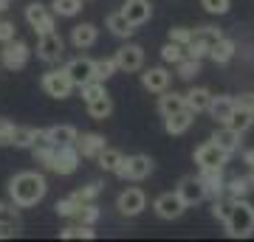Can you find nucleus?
Returning <instances> with one entry per match:
<instances>
[{
	"label": "nucleus",
	"mask_w": 254,
	"mask_h": 242,
	"mask_svg": "<svg viewBox=\"0 0 254 242\" xmlns=\"http://www.w3.org/2000/svg\"><path fill=\"white\" fill-rule=\"evenodd\" d=\"M48 192V180L40 172H17L9 180V197L17 208H31L40 200L46 197Z\"/></svg>",
	"instance_id": "nucleus-1"
},
{
	"label": "nucleus",
	"mask_w": 254,
	"mask_h": 242,
	"mask_svg": "<svg viewBox=\"0 0 254 242\" xmlns=\"http://www.w3.org/2000/svg\"><path fill=\"white\" fill-rule=\"evenodd\" d=\"M223 225H226V234L232 240H246V237H252L254 234V206L246 197L235 200V206H232V211H229Z\"/></svg>",
	"instance_id": "nucleus-2"
},
{
	"label": "nucleus",
	"mask_w": 254,
	"mask_h": 242,
	"mask_svg": "<svg viewBox=\"0 0 254 242\" xmlns=\"http://www.w3.org/2000/svg\"><path fill=\"white\" fill-rule=\"evenodd\" d=\"M153 169H155V163L150 155H130V158H125L119 163V169L113 175L122 180H144L153 175Z\"/></svg>",
	"instance_id": "nucleus-3"
},
{
	"label": "nucleus",
	"mask_w": 254,
	"mask_h": 242,
	"mask_svg": "<svg viewBox=\"0 0 254 242\" xmlns=\"http://www.w3.org/2000/svg\"><path fill=\"white\" fill-rule=\"evenodd\" d=\"M28 56H31V48H28L23 40H9V43H3V51H0V62L3 68H9V71H23L28 65Z\"/></svg>",
	"instance_id": "nucleus-4"
},
{
	"label": "nucleus",
	"mask_w": 254,
	"mask_h": 242,
	"mask_svg": "<svg viewBox=\"0 0 254 242\" xmlns=\"http://www.w3.org/2000/svg\"><path fill=\"white\" fill-rule=\"evenodd\" d=\"M40 88L46 90L51 99H68V96L73 93V82H71V76L65 73V68H60V71L43 73V79H40Z\"/></svg>",
	"instance_id": "nucleus-5"
},
{
	"label": "nucleus",
	"mask_w": 254,
	"mask_h": 242,
	"mask_svg": "<svg viewBox=\"0 0 254 242\" xmlns=\"http://www.w3.org/2000/svg\"><path fill=\"white\" fill-rule=\"evenodd\" d=\"M113 59H116V68L122 73H136L144 68V48L136 43H127L113 54Z\"/></svg>",
	"instance_id": "nucleus-6"
},
{
	"label": "nucleus",
	"mask_w": 254,
	"mask_h": 242,
	"mask_svg": "<svg viewBox=\"0 0 254 242\" xmlns=\"http://www.w3.org/2000/svg\"><path fill=\"white\" fill-rule=\"evenodd\" d=\"M65 54V40L57 31H46V34H40V40H37V56L43 59V62L54 65L60 62Z\"/></svg>",
	"instance_id": "nucleus-7"
},
{
	"label": "nucleus",
	"mask_w": 254,
	"mask_h": 242,
	"mask_svg": "<svg viewBox=\"0 0 254 242\" xmlns=\"http://www.w3.org/2000/svg\"><path fill=\"white\" fill-rule=\"evenodd\" d=\"M79 161H82V155L73 144L71 146H54V158H51L48 169L57 172V175H73L79 169Z\"/></svg>",
	"instance_id": "nucleus-8"
},
{
	"label": "nucleus",
	"mask_w": 254,
	"mask_h": 242,
	"mask_svg": "<svg viewBox=\"0 0 254 242\" xmlns=\"http://www.w3.org/2000/svg\"><path fill=\"white\" fill-rule=\"evenodd\" d=\"M195 163H198V169H212V166H226V161L232 158V155L226 152V149H220L218 144L209 138L206 144H200L198 149H195Z\"/></svg>",
	"instance_id": "nucleus-9"
},
{
	"label": "nucleus",
	"mask_w": 254,
	"mask_h": 242,
	"mask_svg": "<svg viewBox=\"0 0 254 242\" xmlns=\"http://www.w3.org/2000/svg\"><path fill=\"white\" fill-rule=\"evenodd\" d=\"M26 23L34 28L37 34H46V31H54L57 14L54 11H48L46 3H28L26 6Z\"/></svg>",
	"instance_id": "nucleus-10"
},
{
	"label": "nucleus",
	"mask_w": 254,
	"mask_h": 242,
	"mask_svg": "<svg viewBox=\"0 0 254 242\" xmlns=\"http://www.w3.org/2000/svg\"><path fill=\"white\" fill-rule=\"evenodd\" d=\"M175 192H178V197L184 200V206L187 208L198 206V203L206 200V189H203V180H200L198 175H187V178H181L178 180V186H175Z\"/></svg>",
	"instance_id": "nucleus-11"
},
{
	"label": "nucleus",
	"mask_w": 254,
	"mask_h": 242,
	"mask_svg": "<svg viewBox=\"0 0 254 242\" xmlns=\"http://www.w3.org/2000/svg\"><path fill=\"white\" fill-rule=\"evenodd\" d=\"M116 208H119L122 217H138L147 208V194L138 186H130V189H125V192L119 194Z\"/></svg>",
	"instance_id": "nucleus-12"
},
{
	"label": "nucleus",
	"mask_w": 254,
	"mask_h": 242,
	"mask_svg": "<svg viewBox=\"0 0 254 242\" xmlns=\"http://www.w3.org/2000/svg\"><path fill=\"white\" fill-rule=\"evenodd\" d=\"M155 214L161 217V220H178V217L187 211V206H184V200L178 197V192H164V194H158L153 203Z\"/></svg>",
	"instance_id": "nucleus-13"
},
{
	"label": "nucleus",
	"mask_w": 254,
	"mask_h": 242,
	"mask_svg": "<svg viewBox=\"0 0 254 242\" xmlns=\"http://www.w3.org/2000/svg\"><path fill=\"white\" fill-rule=\"evenodd\" d=\"M206 189V200H215L220 194H226V178H223V166H212V169H200L198 175Z\"/></svg>",
	"instance_id": "nucleus-14"
},
{
	"label": "nucleus",
	"mask_w": 254,
	"mask_h": 242,
	"mask_svg": "<svg viewBox=\"0 0 254 242\" xmlns=\"http://www.w3.org/2000/svg\"><path fill=\"white\" fill-rule=\"evenodd\" d=\"M65 73L71 76L73 88H82V85H88V82L93 79V59L76 56V59H71V62L65 65Z\"/></svg>",
	"instance_id": "nucleus-15"
},
{
	"label": "nucleus",
	"mask_w": 254,
	"mask_h": 242,
	"mask_svg": "<svg viewBox=\"0 0 254 242\" xmlns=\"http://www.w3.org/2000/svg\"><path fill=\"white\" fill-rule=\"evenodd\" d=\"M122 14L138 28V26H144L147 20L153 17V3H150V0H125Z\"/></svg>",
	"instance_id": "nucleus-16"
},
{
	"label": "nucleus",
	"mask_w": 254,
	"mask_h": 242,
	"mask_svg": "<svg viewBox=\"0 0 254 242\" xmlns=\"http://www.w3.org/2000/svg\"><path fill=\"white\" fill-rule=\"evenodd\" d=\"M99 40V28L93 23H79V26L71 28V45L76 51H85V48H93Z\"/></svg>",
	"instance_id": "nucleus-17"
},
{
	"label": "nucleus",
	"mask_w": 254,
	"mask_h": 242,
	"mask_svg": "<svg viewBox=\"0 0 254 242\" xmlns=\"http://www.w3.org/2000/svg\"><path fill=\"white\" fill-rule=\"evenodd\" d=\"M73 146L79 149L82 158H93V161H96V155L108 146V141H105V135H102V133H82Z\"/></svg>",
	"instance_id": "nucleus-18"
},
{
	"label": "nucleus",
	"mask_w": 254,
	"mask_h": 242,
	"mask_svg": "<svg viewBox=\"0 0 254 242\" xmlns=\"http://www.w3.org/2000/svg\"><path fill=\"white\" fill-rule=\"evenodd\" d=\"M170 79H173V73L167 71V68H147L141 73V85L150 93H164V90L170 88Z\"/></svg>",
	"instance_id": "nucleus-19"
},
{
	"label": "nucleus",
	"mask_w": 254,
	"mask_h": 242,
	"mask_svg": "<svg viewBox=\"0 0 254 242\" xmlns=\"http://www.w3.org/2000/svg\"><path fill=\"white\" fill-rule=\"evenodd\" d=\"M76 138H79V133L71 124H54L46 130V144H51V146H71V144H76Z\"/></svg>",
	"instance_id": "nucleus-20"
},
{
	"label": "nucleus",
	"mask_w": 254,
	"mask_h": 242,
	"mask_svg": "<svg viewBox=\"0 0 254 242\" xmlns=\"http://www.w3.org/2000/svg\"><path fill=\"white\" fill-rule=\"evenodd\" d=\"M237 54V43L235 40H229V37H220L218 43H212V48H209V59L215 65H226L232 62Z\"/></svg>",
	"instance_id": "nucleus-21"
},
{
	"label": "nucleus",
	"mask_w": 254,
	"mask_h": 242,
	"mask_svg": "<svg viewBox=\"0 0 254 242\" xmlns=\"http://www.w3.org/2000/svg\"><path fill=\"white\" fill-rule=\"evenodd\" d=\"M235 96H212V101H209V116L215 118L218 124H226L229 121V116L235 113Z\"/></svg>",
	"instance_id": "nucleus-22"
},
{
	"label": "nucleus",
	"mask_w": 254,
	"mask_h": 242,
	"mask_svg": "<svg viewBox=\"0 0 254 242\" xmlns=\"http://www.w3.org/2000/svg\"><path fill=\"white\" fill-rule=\"evenodd\" d=\"M192 121H195V113L184 107V110H178V113L164 118V130H167L170 135H184L192 127Z\"/></svg>",
	"instance_id": "nucleus-23"
},
{
	"label": "nucleus",
	"mask_w": 254,
	"mask_h": 242,
	"mask_svg": "<svg viewBox=\"0 0 254 242\" xmlns=\"http://www.w3.org/2000/svg\"><path fill=\"white\" fill-rule=\"evenodd\" d=\"M212 141L218 144L220 149H226L229 155H235L237 149H240V133L237 130H232L229 124H220L215 133H212Z\"/></svg>",
	"instance_id": "nucleus-24"
},
{
	"label": "nucleus",
	"mask_w": 254,
	"mask_h": 242,
	"mask_svg": "<svg viewBox=\"0 0 254 242\" xmlns=\"http://www.w3.org/2000/svg\"><path fill=\"white\" fill-rule=\"evenodd\" d=\"M46 141V130H34V127H14V141L11 146H20V149H31L34 144Z\"/></svg>",
	"instance_id": "nucleus-25"
},
{
	"label": "nucleus",
	"mask_w": 254,
	"mask_h": 242,
	"mask_svg": "<svg viewBox=\"0 0 254 242\" xmlns=\"http://www.w3.org/2000/svg\"><path fill=\"white\" fill-rule=\"evenodd\" d=\"M105 26L110 28V34H113V37H122V40H130V37H133V31H136V26H133V23L122 14V9L110 11L108 20H105Z\"/></svg>",
	"instance_id": "nucleus-26"
},
{
	"label": "nucleus",
	"mask_w": 254,
	"mask_h": 242,
	"mask_svg": "<svg viewBox=\"0 0 254 242\" xmlns=\"http://www.w3.org/2000/svg\"><path fill=\"white\" fill-rule=\"evenodd\" d=\"M184 101H187V110H192L195 116L198 113H206L209 110V101H212V93L206 88H190L184 93Z\"/></svg>",
	"instance_id": "nucleus-27"
},
{
	"label": "nucleus",
	"mask_w": 254,
	"mask_h": 242,
	"mask_svg": "<svg viewBox=\"0 0 254 242\" xmlns=\"http://www.w3.org/2000/svg\"><path fill=\"white\" fill-rule=\"evenodd\" d=\"M187 107V101H184V93H175V90H164V93H158V113H161L164 118L173 116V113H178V110Z\"/></svg>",
	"instance_id": "nucleus-28"
},
{
	"label": "nucleus",
	"mask_w": 254,
	"mask_h": 242,
	"mask_svg": "<svg viewBox=\"0 0 254 242\" xmlns=\"http://www.w3.org/2000/svg\"><path fill=\"white\" fill-rule=\"evenodd\" d=\"M85 107H88V116H91V118L105 121V118H110V113H113V99L105 93V96H99V99L85 101Z\"/></svg>",
	"instance_id": "nucleus-29"
},
{
	"label": "nucleus",
	"mask_w": 254,
	"mask_h": 242,
	"mask_svg": "<svg viewBox=\"0 0 254 242\" xmlns=\"http://www.w3.org/2000/svg\"><path fill=\"white\" fill-rule=\"evenodd\" d=\"M232 130H237V133L243 135V133H249L252 130V124H254V110H246V107H235V113L229 116V121H226Z\"/></svg>",
	"instance_id": "nucleus-30"
},
{
	"label": "nucleus",
	"mask_w": 254,
	"mask_h": 242,
	"mask_svg": "<svg viewBox=\"0 0 254 242\" xmlns=\"http://www.w3.org/2000/svg\"><path fill=\"white\" fill-rule=\"evenodd\" d=\"M122 161H125V155L119 152V149H113V146H105V149L96 155V163H99V169H105V172H116Z\"/></svg>",
	"instance_id": "nucleus-31"
},
{
	"label": "nucleus",
	"mask_w": 254,
	"mask_h": 242,
	"mask_svg": "<svg viewBox=\"0 0 254 242\" xmlns=\"http://www.w3.org/2000/svg\"><path fill=\"white\" fill-rule=\"evenodd\" d=\"M82 3L85 0H54L51 3V11H54L57 17H76L82 11Z\"/></svg>",
	"instance_id": "nucleus-32"
},
{
	"label": "nucleus",
	"mask_w": 254,
	"mask_h": 242,
	"mask_svg": "<svg viewBox=\"0 0 254 242\" xmlns=\"http://www.w3.org/2000/svg\"><path fill=\"white\" fill-rule=\"evenodd\" d=\"M116 71L119 68H116V59H113V56H108V59H93V79L108 82Z\"/></svg>",
	"instance_id": "nucleus-33"
},
{
	"label": "nucleus",
	"mask_w": 254,
	"mask_h": 242,
	"mask_svg": "<svg viewBox=\"0 0 254 242\" xmlns=\"http://www.w3.org/2000/svg\"><path fill=\"white\" fill-rule=\"evenodd\" d=\"M102 217V208L96 206V203H82L79 206V211H76V223H82V225H96V220Z\"/></svg>",
	"instance_id": "nucleus-34"
},
{
	"label": "nucleus",
	"mask_w": 254,
	"mask_h": 242,
	"mask_svg": "<svg viewBox=\"0 0 254 242\" xmlns=\"http://www.w3.org/2000/svg\"><path fill=\"white\" fill-rule=\"evenodd\" d=\"M60 237L63 240H93L96 237V231H93V225H68V228H63L60 231Z\"/></svg>",
	"instance_id": "nucleus-35"
},
{
	"label": "nucleus",
	"mask_w": 254,
	"mask_h": 242,
	"mask_svg": "<svg viewBox=\"0 0 254 242\" xmlns=\"http://www.w3.org/2000/svg\"><path fill=\"white\" fill-rule=\"evenodd\" d=\"M232 206H235V197H229V194H220V197L212 200V217L215 220H220V223H226L229 211H232Z\"/></svg>",
	"instance_id": "nucleus-36"
},
{
	"label": "nucleus",
	"mask_w": 254,
	"mask_h": 242,
	"mask_svg": "<svg viewBox=\"0 0 254 242\" xmlns=\"http://www.w3.org/2000/svg\"><path fill=\"white\" fill-rule=\"evenodd\" d=\"M209 48H212V43L200 40V37H192L190 43L184 45L187 56H192V59H203V56H209Z\"/></svg>",
	"instance_id": "nucleus-37"
},
{
	"label": "nucleus",
	"mask_w": 254,
	"mask_h": 242,
	"mask_svg": "<svg viewBox=\"0 0 254 242\" xmlns=\"http://www.w3.org/2000/svg\"><path fill=\"white\" fill-rule=\"evenodd\" d=\"M252 192V183H249V175L246 178H232L226 183V194L229 197H235V200H240V197H246Z\"/></svg>",
	"instance_id": "nucleus-38"
},
{
	"label": "nucleus",
	"mask_w": 254,
	"mask_h": 242,
	"mask_svg": "<svg viewBox=\"0 0 254 242\" xmlns=\"http://www.w3.org/2000/svg\"><path fill=\"white\" fill-rule=\"evenodd\" d=\"M175 68H178V76H181V79H195V76H198L200 73V59H192V56H184L181 62L175 65Z\"/></svg>",
	"instance_id": "nucleus-39"
},
{
	"label": "nucleus",
	"mask_w": 254,
	"mask_h": 242,
	"mask_svg": "<svg viewBox=\"0 0 254 242\" xmlns=\"http://www.w3.org/2000/svg\"><path fill=\"white\" fill-rule=\"evenodd\" d=\"M184 56H187L184 45L173 43V40H170V43H167V45L161 48V59H164V62H170V65H178V62L184 59Z\"/></svg>",
	"instance_id": "nucleus-40"
},
{
	"label": "nucleus",
	"mask_w": 254,
	"mask_h": 242,
	"mask_svg": "<svg viewBox=\"0 0 254 242\" xmlns=\"http://www.w3.org/2000/svg\"><path fill=\"white\" fill-rule=\"evenodd\" d=\"M99 194H102V183H99V180H91L88 186H82V189L73 192V197L79 200V203H91V200H96Z\"/></svg>",
	"instance_id": "nucleus-41"
},
{
	"label": "nucleus",
	"mask_w": 254,
	"mask_h": 242,
	"mask_svg": "<svg viewBox=\"0 0 254 242\" xmlns=\"http://www.w3.org/2000/svg\"><path fill=\"white\" fill-rule=\"evenodd\" d=\"M79 93H82V99H85V101H93V99H99V96H105L108 90H105V82L91 79L88 85H82V88H79Z\"/></svg>",
	"instance_id": "nucleus-42"
},
{
	"label": "nucleus",
	"mask_w": 254,
	"mask_h": 242,
	"mask_svg": "<svg viewBox=\"0 0 254 242\" xmlns=\"http://www.w3.org/2000/svg\"><path fill=\"white\" fill-rule=\"evenodd\" d=\"M79 200L73 197V194H68V197H63V200H57V214L60 217H76V211H79Z\"/></svg>",
	"instance_id": "nucleus-43"
},
{
	"label": "nucleus",
	"mask_w": 254,
	"mask_h": 242,
	"mask_svg": "<svg viewBox=\"0 0 254 242\" xmlns=\"http://www.w3.org/2000/svg\"><path fill=\"white\" fill-rule=\"evenodd\" d=\"M20 214L14 203H0V225H9V228H17Z\"/></svg>",
	"instance_id": "nucleus-44"
},
{
	"label": "nucleus",
	"mask_w": 254,
	"mask_h": 242,
	"mask_svg": "<svg viewBox=\"0 0 254 242\" xmlns=\"http://www.w3.org/2000/svg\"><path fill=\"white\" fill-rule=\"evenodd\" d=\"M200 6H203V11L206 14H229V9H232V0H200Z\"/></svg>",
	"instance_id": "nucleus-45"
},
{
	"label": "nucleus",
	"mask_w": 254,
	"mask_h": 242,
	"mask_svg": "<svg viewBox=\"0 0 254 242\" xmlns=\"http://www.w3.org/2000/svg\"><path fill=\"white\" fill-rule=\"evenodd\" d=\"M192 37H195V28H184V26L170 28V40H173V43H178V45H187Z\"/></svg>",
	"instance_id": "nucleus-46"
},
{
	"label": "nucleus",
	"mask_w": 254,
	"mask_h": 242,
	"mask_svg": "<svg viewBox=\"0 0 254 242\" xmlns=\"http://www.w3.org/2000/svg\"><path fill=\"white\" fill-rule=\"evenodd\" d=\"M195 37L206 40V43H218L220 37H223V31H220L218 26H198L195 28Z\"/></svg>",
	"instance_id": "nucleus-47"
},
{
	"label": "nucleus",
	"mask_w": 254,
	"mask_h": 242,
	"mask_svg": "<svg viewBox=\"0 0 254 242\" xmlns=\"http://www.w3.org/2000/svg\"><path fill=\"white\" fill-rule=\"evenodd\" d=\"M14 141V124L9 118H0V146H11Z\"/></svg>",
	"instance_id": "nucleus-48"
},
{
	"label": "nucleus",
	"mask_w": 254,
	"mask_h": 242,
	"mask_svg": "<svg viewBox=\"0 0 254 242\" xmlns=\"http://www.w3.org/2000/svg\"><path fill=\"white\" fill-rule=\"evenodd\" d=\"M14 37H17L14 23H11V20H0V43H9V40H14Z\"/></svg>",
	"instance_id": "nucleus-49"
},
{
	"label": "nucleus",
	"mask_w": 254,
	"mask_h": 242,
	"mask_svg": "<svg viewBox=\"0 0 254 242\" xmlns=\"http://www.w3.org/2000/svg\"><path fill=\"white\" fill-rule=\"evenodd\" d=\"M237 107H246V110H254V93H240L235 99Z\"/></svg>",
	"instance_id": "nucleus-50"
},
{
	"label": "nucleus",
	"mask_w": 254,
	"mask_h": 242,
	"mask_svg": "<svg viewBox=\"0 0 254 242\" xmlns=\"http://www.w3.org/2000/svg\"><path fill=\"white\" fill-rule=\"evenodd\" d=\"M243 163L246 166H254V149H249V152L243 155Z\"/></svg>",
	"instance_id": "nucleus-51"
},
{
	"label": "nucleus",
	"mask_w": 254,
	"mask_h": 242,
	"mask_svg": "<svg viewBox=\"0 0 254 242\" xmlns=\"http://www.w3.org/2000/svg\"><path fill=\"white\" fill-rule=\"evenodd\" d=\"M249 183H252V192H254V166H249Z\"/></svg>",
	"instance_id": "nucleus-52"
},
{
	"label": "nucleus",
	"mask_w": 254,
	"mask_h": 242,
	"mask_svg": "<svg viewBox=\"0 0 254 242\" xmlns=\"http://www.w3.org/2000/svg\"><path fill=\"white\" fill-rule=\"evenodd\" d=\"M6 9H9V0H0V14H3Z\"/></svg>",
	"instance_id": "nucleus-53"
},
{
	"label": "nucleus",
	"mask_w": 254,
	"mask_h": 242,
	"mask_svg": "<svg viewBox=\"0 0 254 242\" xmlns=\"http://www.w3.org/2000/svg\"><path fill=\"white\" fill-rule=\"evenodd\" d=\"M9 3H11V0H9Z\"/></svg>",
	"instance_id": "nucleus-54"
}]
</instances>
